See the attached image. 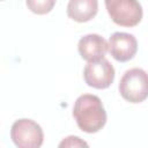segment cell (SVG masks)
Returning a JSON list of instances; mask_svg holds the SVG:
<instances>
[{
	"mask_svg": "<svg viewBox=\"0 0 148 148\" xmlns=\"http://www.w3.org/2000/svg\"><path fill=\"white\" fill-rule=\"evenodd\" d=\"M108 44L112 58L120 62L133 59L138 52V42L132 34L114 32L110 36Z\"/></svg>",
	"mask_w": 148,
	"mask_h": 148,
	"instance_id": "8992f818",
	"label": "cell"
},
{
	"mask_svg": "<svg viewBox=\"0 0 148 148\" xmlns=\"http://www.w3.org/2000/svg\"><path fill=\"white\" fill-rule=\"evenodd\" d=\"M59 147H88V143L79 136L69 135L59 143Z\"/></svg>",
	"mask_w": 148,
	"mask_h": 148,
	"instance_id": "30bf717a",
	"label": "cell"
},
{
	"mask_svg": "<svg viewBox=\"0 0 148 148\" xmlns=\"http://www.w3.org/2000/svg\"><path fill=\"white\" fill-rule=\"evenodd\" d=\"M73 117L77 127L89 134L98 132L106 124L103 103L98 96L91 94H83L76 98L73 106Z\"/></svg>",
	"mask_w": 148,
	"mask_h": 148,
	"instance_id": "6da1fadb",
	"label": "cell"
},
{
	"mask_svg": "<svg viewBox=\"0 0 148 148\" xmlns=\"http://www.w3.org/2000/svg\"><path fill=\"white\" fill-rule=\"evenodd\" d=\"M98 12L97 0H69L67 15L75 22L84 23L92 20Z\"/></svg>",
	"mask_w": 148,
	"mask_h": 148,
	"instance_id": "ba28073f",
	"label": "cell"
},
{
	"mask_svg": "<svg viewBox=\"0 0 148 148\" xmlns=\"http://www.w3.org/2000/svg\"><path fill=\"white\" fill-rule=\"evenodd\" d=\"M111 20L120 27H135L140 23L143 12L138 0H104Z\"/></svg>",
	"mask_w": 148,
	"mask_h": 148,
	"instance_id": "3957f363",
	"label": "cell"
},
{
	"mask_svg": "<svg viewBox=\"0 0 148 148\" xmlns=\"http://www.w3.org/2000/svg\"><path fill=\"white\" fill-rule=\"evenodd\" d=\"M10 139L18 148H39L44 141V133L36 121L22 118L12 125Z\"/></svg>",
	"mask_w": 148,
	"mask_h": 148,
	"instance_id": "277c9868",
	"label": "cell"
},
{
	"mask_svg": "<svg viewBox=\"0 0 148 148\" xmlns=\"http://www.w3.org/2000/svg\"><path fill=\"white\" fill-rule=\"evenodd\" d=\"M121 97L133 104L148 98V73L142 68H131L124 73L119 82Z\"/></svg>",
	"mask_w": 148,
	"mask_h": 148,
	"instance_id": "7a4b0ae2",
	"label": "cell"
},
{
	"mask_svg": "<svg viewBox=\"0 0 148 148\" xmlns=\"http://www.w3.org/2000/svg\"><path fill=\"white\" fill-rule=\"evenodd\" d=\"M25 3L30 12L37 15H45L53 9L56 0H25Z\"/></svg>",
	"mask_w": 148,
	"mask_h": 148,
	"instance_id": "9c48e42d",
	"label": "cell"
},
{
	"mask_svg": "<svg viewBox=\"0 0 148 148\" xmlns=\"http://www.w3.org/2000/svg\"><path fill=\"white\" fill-rule=\"evenodd\" d=\"M77 51L82 59L88 62L101 60L109 51L108 42L97 34H89L80 38Z\"/></svg>",
	"mask_w": 148,
	"mask_h": 148,
	"instance_id": "52a82bcc",
	"label": "cell"
},
{
	"mask_svg": "<svg viewBox=\"0 0 148 148\" xmlns=\"http://www.w3.org/2000/svg\"><path fill=\"white\" fill-rule=\"evenodd\" d=\"M114 68L111 62L103 58L97 61L88 62L83 69L84 82L95 89H106L114 80Z\"/></svg>",
	"mask_w": 148,
	"mask_h": 148,
	"instance_id": "5b68a950",
	"label": "cell"
}]
</instances>
